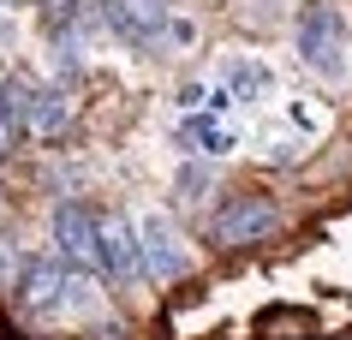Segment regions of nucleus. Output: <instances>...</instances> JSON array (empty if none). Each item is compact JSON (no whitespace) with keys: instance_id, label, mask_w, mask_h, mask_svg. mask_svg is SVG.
Listing matches in <instances>:
<instances>
[{"instance_id":"obj_6","label":"nucleus","mask_w":352,"mask_h":340,"mask_svg":"<svg viewBox=\"0 0 352 340\" xmlns=\"http://www.w3.org/2000/svg\"><path fill=\"white\" fill-rule=\"evenodd\" d=\"M138 245H144V275L149 281H179L191 269V257H186V245H179V233H173V221H167L162 209H144L138 215Z\"/></svg>"},{"instance_id":"obj_14","label":"nucleus","mask_w":352,"mask_h":340,"mask_svg":"<svg viewBox=\"0 0 352 340\" xmlns=\"http://www.w3.org/2000/svg\"><path fill=\"white\" fill-rule=\"evenodd\" d=\"M287 126H298V132H316L322 120H316V113L305 108V102H287Z\"/></svg>"},{"instance_id":"obj_1","label":"nucleus","mask_w":352,"mask_h":340,"mask_svg":"<svg viewBox=\"0 0 352 340\" xmlns=\"http://www.w3.org/2000/svg\"><path fill=\"white\" fill-rule=\"evenodd\" d=\"M19 310H24V317H42V322L96 310V275H90V269H78V263H66L60 251L30 257L24 275H19Z\"/></svg>"},{"instance_id":"obj_15","label":"nucleus","mask_w":352,"mask_h":340,"mask_svg":"<svg viewBox=\"0 0 352 340\" xmlns=\"http://www.w3.org/2000/svg\"><path fill=\"white\" fill-rule=\"evenodd\" d=\"M12 269H19V245L0 239V281H12Z\"/></svg>"},{"instance_id":"obj_2","label":"nucleus","mask_w":352,"mask_h":340,"mask_svg":"<svg viewBox=\"0 0 352 340\" xmlns=\"http://www.w3.org/2000/svg\"><path fill=\"white\" fill-rule=\"evenodd\" d=\"M293 54L298 66H311L316 78L340 84L346 78V19L334 0H298L293 12Z\"/></svg>"},{"instance_id":"obj_8","label":"nucleus","mask_w":352,"mask_h":340,"mask_svg":"<svg viewBox=\"0 0 352 340\" xmlns=\"http://www.w3.org/2000/svg\"><path fill=\"white\" fill-rule=\"evenodd\" d=\"M66 126H72V95H66V84H36L30 90V137L54 144Z\"/></svg>"},{"instance_id":"obj_12","label":"nucleus","mask_w":352,"mask_h":340,"mask_svg":"<svg viewBox=\"0 0 352 340\" xmlns=\"http://www.w3.org/2000/svg\"><path fill=\"white\" fill-rule=\"evenodd\" d=\"M42 6V24H48V36H72L84 19H96L90 0H36Z\"/></svg>"},{"instance_id":"obj_11","label":"nucleus","mask_w":352,"mask_h":340,"mask_svg":"<svg viewBox=\"0 0 352 340\" xmlns=\"http://www.w3.org/2000/svg\"><path fill=\"white\" fill-rule=\"evenodd\" d=\"M221 84H227L233 95H239V102H263L275 78H269V66H263V60H251V54H233V60H221Z\"/></svg>"},{"instance_id":"obj_9","label":"nucleus","mask_w":352,"mask_h":340,"mask_svg":"<svg viewBox=\"0 0 352 340\" xmlns=\"http://www.w3.org/2000/svg\"><path fill=\"white\" fill-rule=\"evenodd\" d=\"M179 144H186L191 155H209V161H221V155H233V126H221V113H186V126H179Z\"/></svg>"},{"instance_id":"obj_13","label":"nucleus","mask_w":352,"mask_h":340,"mask_svg":"<svg viewBox=\"0 0 352 340\" xmlns=\"http://www.w3.org/2000/svg\"><path fill=\"white\" fill-rule=\"evenodd\" d=\"M173 191H179V197H186V203H204L209 191H215V168H209V155H204V161H197V155H191L186 168L173 173Z\"/></svg>"},{"instance_id":"obj_16","label":"nucleus","mask_w":352,"mask_h":340,"mask_svg":"<svg viewBox=\"0 0 352 340\" xmlns=\"http://www.w3.org/2000/svg\"><path fill=\"white\" fill-rule=\"evenodd\" d=\"M90 340H126V335H120V328H96Z\"/></svg>"},{"instance_id":"obj_5","label":"nucleus","mask_w":352,"mask_h":340,"mask_svg":"<svg viewBox=\"0 0 352 340\" xmlns=\"http://www.w3.org/2000/svg\"><path fill=\"white\" fill-rule=\"evenodd\" d=\"M48 239H54V251L66 257V263L102 275V221H96V209H84L78 197L54 203V215H48Z\"/></svg>"},{"instance_id":"obj_3","label":"nucleus","mask_w":352,"mask_h":340,"mask_svg":"<svg viewBox=\"0 0 352 340\" xmlns=\"http://www.w3.org/2000/svg\"><path fill=\"white\" fill-rule=\"evenodd\" d=\"M96 19L108 24L120 42H131V48H162L179 30L173 0H96Z\"/></svg>"},{"instance_id":"obj_4","label":"nucleus","mask_w":352,"mask_h":340,"mask_svg":"<svg viewBox=\"0 0 352 340\" xmlns=\"http://www.w3.org/2000/svg\"><path fill=\"white\" fill-rule=\"evenodd\" d=\"M280 227V209L269 191H239V197H227L221 209H215V221H209V239L221 251H245L257 245V239H269Z\"/></svg>"},{"instance_id":"obj_10","label":"nucleus","mask_w":352,"mask_h":340,"mask_svg":"<svg viewBox=\"0 0 352 340\" xmlns=\"http://www.w3.org/2000/svg\"><path fill=\"white\" fill-rule=\"evenodd\" d=\"M24 132H30V90L19 78H0V155L19 150Z\"/></svg>"},{"instance_id":"obj_7","label":"nucleus","mask_w":352,"mask_h":340,"mask_svg":"<svg viewBox=\"0 0 352 340\" xmlns=\"http://www.w3.org/2000/svg\"><path fill=\"white\" fill-rule=\"evenodd\" d=\"M102 275L113 286H131L144 275V245H138V221H102Z\"/></svg>"}]
</instances>
